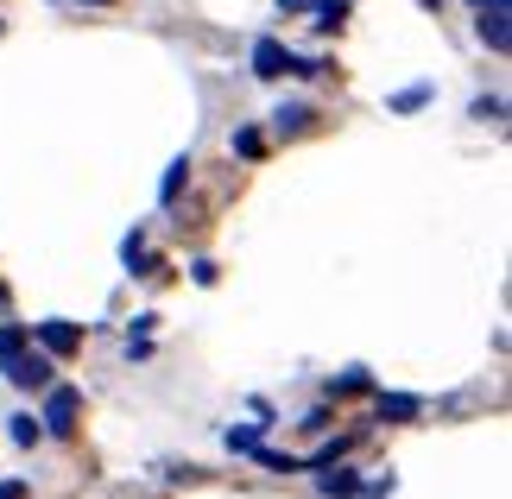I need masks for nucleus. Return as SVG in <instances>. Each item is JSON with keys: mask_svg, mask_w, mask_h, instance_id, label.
<instances>
[{"mask_svg": "<svg viewBox=\"0 0 512 499\" xmlns=\"http://www.w3.org/2000/svg\"><path fill=\"white\" fill-rule=\"evenodd\" d=\"M51 354H38L32 348V329H19V323H0V379L19 392H45L51 386Z\"/></svg>", "mask_w": 512, "mask_h": 499, "instance_id": "1", "label": "nucleus"}, {"mask_svg": "<svg viewBox=\"0 0 512 499\" xmlns=\"http://www.w3.org/2000/svg\"><path fill=\"white\" fill-rule=\"evenodd\" d=\"M475 13H481V45L494 51V57H506L512 51V0H475Z\"/></svg>", "mask_w": 512, "mask_h": 499, "instance_id": "2", "label": "nucleus"}, {"mask_svg": "<svg viewBox=\"0 0 512 499\" xmlns=\"http://www.w3.org/2000/svg\"><path fill=\"white\" fill-rule=\"evenodd\" d=\"M76 411H83V398H76L70 386H51V398H45V417H38V424H45L51 436H70V430H76Z\"/></svg>", "mask_w": 512, "mask_h": 499, "instance_id": "3", "label": "nucleus"}, {"mask_svg": "<svg viewBox=\"0 0 512 499\" xmlns=\"http://www.w3.org/2000/svg\"><path fill=\"white\" fill-rule=\"evenodd\" d=\"M253 76H266V83L291 76V51L279 45V38H260V45H253Z\"/></svg>", "mask_w": 512, "mask_h": 499, "instance_id": "4", "label": "nucleus"}, {"mask_svg": "<svg viewBox=\"0 0 512 499\" xmlns=\"http://www.w3.org/2000/svg\"><path fill=\"white\" fill-rule=\"evenodd\" d=\"M32 335H38V348H45V354L83 348V329H76V323H57V316H51V323H32Z\"/></svg>", "mask_w": 512, "mask_h": 499, "instance_id": "5", "label": "nucleus"}, {"mask_svg": "<svg viewBox=\"0 0 512 499\" xmlns=\"http://www.w3.org/2000/svg\"><path fill=\"white\" fill-rule=\"evenodd\" d=\"M329 474H317V487L329 493V499H354V493H361V474H354V468H336V462H323Z\"/></svg>", "mask_w": 512, "mask_h": 499, "instance_id": "6", "label": "nucleus"}, {"mask_svg": "<svg viewBox=\"0 0 512 499\" xmlns=\"http://www.w3.org/2000/svg\"><path fill=\"white\" fill-rule=\"evenodd\" d=\"M272 121H279V133H310V121H317V108L291 102V108H279V114H272Z\"/></svg>", "mask_w": 512, "mask_h": 499, "instance_id": "7", "label": "nucleus"}, {"mask_svg": "<svg viewBox=\"0 0 512 499\" xmlns=\"http://www.w3.org/2000/svg\"><path fill=\"white\" fill-rule=\"evenodd\" d=\"M7 424H13V443H19V449H32L38 436H45V424H38L32 411H19V417H7Z\"/></svg>", "mask_w": 512, "mask_h": 499, "instance_id": "8", "label": "nucleus"}, {"mask_svg": "<svg viewBox=\"0 0 512 499\" xmlns=\"http://www.w3.org/2000/svg\"><path fill=\"white\" fill-rule=\"evenodd\" d=\"M310 7H317V32H336L348 19V0H310Z\"/></svg>", "mask_w": 512, "mask_h": 499, "instance_id": "9", "label": "nucleus"}, {"mask_svg": "<svg viewBox=\"0 0 512 499\" xmlns=\"http://www.w3.org/2000/svg\"><path fill=\"white\" fill-rule=\"evenodd\" d=\"M380 417H392V424H405V417H418V398H399V392H380Z\"/></svg>", "mask_w": 512, "mask_h": 499, "instance_id": "10", "label": "nucleus"}, {"mask_svg": "<svg viewBox=\"0 0 512 499\" xmlns=\"http://www.w3.org/2000/svg\"><path fill=\"white\" fill-rule=\"evenodd\" d=\"M184 177H190V158H177V165L165 171V184H159V203H171V196L184 190Z\"/></svg>", "mask_w": 512, "mask_h": 499, "instance_id": "11", "label": "nucleus"}, {"mask_svg": "<svg viewBox=\"0 0 512 499\" xmlns=\"http://www.w3.org/2000/svg\"><path fill=\"white\" fill-rule=\"evenodd\" d=\"M234 152H241V158H260V152H266V139L253 133V127H241V133H234Z\"/></svg>", "mask_w": 512, "mask_h": 499, "instance_id": "12", "label": "nucleus"}, {"mask_svg": "<svg viewBox=\"0 0 512 499\" xmlns=\"http://www.w3.org/2000/svg\"><path fill=\"white\" fill-rule=\"evenodd\" d=\"M228 449H260V424H241V430H228Z\"/></svg>", "mask_w": 512, "mask_h": 499, "instance_id": "13", "label": "nucleus"}, {"mask_svg": "<svg viewBox=\"0 0 512 499\" xmlns=\"http://www.w3.org/2000/svg\"><path fill=\"white\" fill-rule=\"evenodd\" d=\"M430 102V89L418 83V89H405V95H392V108H399V114H411V108H424Z\"/></svg>", "mask_w": 512, "mask_h": 499, "instance_id": "14", "label": "nucleus"}, {"mask_svg": "<svg viewBox=\"0 0 512 499\" xmlns=\"http://www.w3.org/2000/svg\"><path fill=\"white\" fill-rule=\"evenodd\" d=\"M500 114H506L500 95H481V102H475V121H500Z\"/></svg>", "mask_w": 512, "mask_h": 499, "instance_id": "15", "label": "nucleus"}, {"mask_svg": "<svg viewBox=\"0 0 512 499\" xmlns=\"http://www.w3.org/2000/svg\"><path fill=\"white\" fill-rule=\"evenodd\" d=\"M0 499H26V481H0Z\"/></svg>", "mask_w": 512, "mask_h": 499, "instance_id": "16", "label": "nucleus"}, {"mask_svg": "<svg viewBox=\"0 0 512 499\" xmlns=\"http://www.w3.org/2000/svg\"><path fill=\"white\" fill-rule=\"evenodd\" d=\"M279 7H285V13H298V7H310V0H279Z\"/></svg>", "mask_w": 512, "mask_h": 499, "instance_id": "17", "label": "nucleus"}]
</instances>
